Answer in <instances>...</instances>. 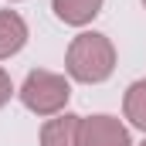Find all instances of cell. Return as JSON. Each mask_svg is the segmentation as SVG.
Instances as JSON below:
<instances>
[{
    "instance_id": "obj_4",
    "label": "cell",
    "mask_w": 146,
    "mask_h": 146,
    "mask_svg": "<svg viewBox=\"0 0 146 146\" xmlns=\"http://www.w3.org/2000/svg\"><path fill=\"white\" fill-rule=\"evenodd\" d=\"M78 122L82 115L58 112L54 119L41 126V146H78Z\"/></svg>"
},
{
    "instance_id": "obj_3",
    "label": "cell",
    "mask_w": 146,
    "mask_h": 146,
    "mask_svg": "<svg viewBox=\"0 0 146 146\" xmlns=\"http://www.w3.org/2000/svg\"><path fill=\"white\" fill-rule=\"evenodd\" d=\"M78 146H133V139L115 115H82Z\"/></svg>"
},
{
    "instance_id": "obj_6",
    "label": "cell",
    "mask_w": 146,
    "mask_h": 146,
    "mask_svg": "<svg viewBox=\"0 0 146 146\" xmlns=\"http://www.w3.org/2000/svg\"><path fill=\"white\" fill-rule=\"evenodd\" d=\"M106 0H51V10L58 14V21L72 24V27H85L99 17Z\"/></svg>"
},
{
    "instance_id": "obj_8",
    "label": "cell",
    "mask_w": 146,
    "mask_h": 146,
    "mask_svg": "<svg viewBox=\"0 0 146 146\" xmlns=\"http://www.w3.org/2000/svg\"><path fill=\"white\" fill-rule=\"evenodd\" d=\"M10 95H14V85H10V75L0 68V109L10 102Z\"/></svg>"
},
{
    "instance_id": "obj_9",
    "label": "cell",
    "mask_w": 146,
    "mask_h": 146,
    "mask_svg": "<svg viewBox=\"0 0 146 146\" xmlns=\"http://www.w3.org/2000/svg\"><path fill=\"white\" fill-rule=\"evenodd\" d=\"M143 7H146V0H143Z\"/></svg>"
},
{
    "instance_id": "obj_5",
    "label": "cell",
    "mask_w": 146,
    "mask_h": 146,
    "mask_svg": "<svg viewBox=\"0 0 146 146\" xmlns=\"http://www.w3.org/2000/svg\"><path fill=\"white\" fill-rule=\"evenodd\" d=\"M27 44V24L17 10H0V58L17 54Z\"/></svg>"
},
{
    "instance_id": "obj_1",
    "label": "cell",
    "mask_w": 146,
    "mask_h": 146,
    "mask_svg": "<svg viewBox=\"0 0 146 146\" xmlns=\"http://www.w3.org/2000/svg\"><path fill=\"white\" fill-rule=\"evenodd\" d=\"M65 68L75 82H85V85H99L115 72V48L106 34L99 31H85L68 44V54H65Z\"/></svg>"
},
{
    "instance_id": "obj_7",
    "label": "cell",
    "mask_w": 146,
    "mask_h": 146,
    "mask_svg": "<svg viewBox=\"0 0 146 146\" xmlns=\"http://www.w3.org/2000/svg\"><path fill=\"white\" fill-rule=\"evenodd\" d=\"M122 109H126V119L146 133V78L133 82L126 88V99H122Z\"/></svg>"
},
{
    "instance_id": "obj_10",
    "label": "cell",
    "mask_w": 146,
    "mask_h": 146,
    "mask_svg": "<svg viewBox=\"0 0 146 146\" xmlns=\"http://www.w3.org/2000/svg\"><path fill=\"white\" fill-rule=\"evenodd\" d=\"M143 146H146V143H143Z\"/></svg>"
},
{
    "instance_id": "obj_2",
    "label": "cell",
    "mask_w": 146,
    "mask_h": 146,
    "mask_svg": "<svg viewBox=\"0 0 146 146\" xmlns=\"http://www.w3.org/2000/svg\"><path fill=\"white\" fill-rule=\"evenodd\" d=\"M17 95H21V102L34 115H58L68 106V99H72V85H68L65 75H58V72L34 68V72H27V78H24V85H21Z\"/></svg>"
}]
</instances>
